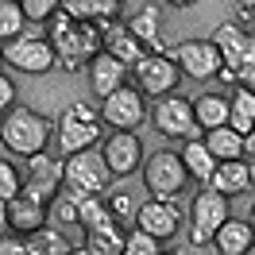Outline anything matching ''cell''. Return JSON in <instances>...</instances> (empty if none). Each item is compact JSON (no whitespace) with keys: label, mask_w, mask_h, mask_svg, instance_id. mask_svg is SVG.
Returning <instances> with one entry per match:
<instances>
[{"label":"cell","mask_w":255,"mask_h":255,"mask_svg":"<svg viewBox=\"0 0 255 255\" xmlns=\"http://www.w3.org/2000/svg\"><path fill=\"white\" fill-rule=\"evenodd\" d=\"M162 4H170V8H193L197 0H162Z\"/></svg>","instance_id":"cell-38"},{"label":"cell","mask_w":255,"mask_h":255,"mask_svg":"<svg viewBox=\"0 0 255 255\" xmlns=\"http://www.w3.org/2000/svg\"><path fill=\"white\" fill-rule=\"evenodd\" d=\"M70 252H74V244L50 224H43L39 232L27 236V255H70Z\"/></svg>","instance_id":"cell-26"},{"label":"cell","mask_w":255,"mask_h":255,"mask_svg":"<svg viewBox=\"0 0 255 255\" xmlns=\"http://www.w3.org/2000/svg\"><path fill=\"white\" fill-rule=\"evenodd\" d=\"M209 186L221 190V193H228V197H240V193H248L255 186V166H248L244 159H224L221 166L213 170Z\"/></svg>","instance_id":"cell-20"},{"label":"cell","mask_w":255,"mask_h":255,"mask_svg":"<svg viewBox=\"0 0 255 255\" xmlns=\"http://www.w3.org/2000/svg\"><path fill=\"white\" fill-rule=\"evenodd\" d=\"M151 124L162 139H190V135H201L197 128V112H193V101L178 93H166V97H155L151 105Z\"/></svg>","instance_id":"cell-8"},{"label":"cell","mask_w":255,"mask_h":255,"mask_svg":"<svg viewBox=\"0 0 255 255\" xmlns=\"http://www.w3.org/2000/svg\"><path fill=\"white\" fill-rule=\"evenodd\" d=\"M236 8L240 12H255V0H236Z\"/></svg>","instance_id":"cell-39"},{"label":"cell","mask_w":255,"mask_h":255,"mask_svg":"<svg viewBox=\"0 0 255 255\" xmlns=\"http://www.w3.org/2000/svg\"><path fill=\"white\" fill-rule=\"evenodd\" d=\"M31 23H50V16L62 8V0H19Z\"/></svg>","instance_id":"cell-33"},{"label":"cell","mask_w":255,"mask_h":255,"mask_svg":"<svg viewBox=\"0 0 255 255\" xmlns=\"http://www.w3.org/2000/svg\"><path fill=\"white\" fill-rule=\"evenodd\" d=\"M182 162H186V170H190V178H197L201 186H209V178H213V170L221 166V159L209 151L205 135H190V139H182Z\"/></svg>","instance_id":"cell-22"},{"label":"cell","mask_w":255,"mask_h":255,"mask_svg":"<svg viewBox=\"0 0 255 255\" xmlns=\"http://www.w3.org/2000/svg\"><path fill=\"white\" fill-rule=\"evenodd\" d=\"M120 8L124 4H116V0H62V12H70L74 19H112L120 16Z\"/></svg>","instance_id":"cell-28"},{"label":"cell","mask_w":255,"mask_h":255,"mask_svg":"<svg viewBox=\"0 0 255 255\" xmlns=\"http://www.w3.org/2000/svg\"><path fill=\"white\" fill-rule=\"evenodd\" d=\"M101 120H105L112 131H139V128L151 120L147 93L135 85V81H124L116 93H109L101 101Z\"/></svg>","instance_id":"cell-4"},{"label":"cell","mask_w":255,"mask_h":255,"mask_svg":"<svg viewBox=\"0 0 255 255\" xmlns=\"http://www.w3.org/2000/svg\"><path fill=\"white\" fill-rule=\"evenodd\" d=\"M47 35L54 50H58V66L66 74H78V70H89L97 54L105 50V35H101V23L97 19H74L70 12H54L47 23Z\"/></svg>","instance_id":"cell-1"},{"label":"cell","mask_w":255,"mask_h":255,"mask_svg":"<svg viewBox=\"0 0 255 255\" xmlns=\"http://www.w3.org/2000/svg\"><path fill=\"white\" fill-rule=\"evenodd\" d=\"M89 89L97 93V101H105L109 93H116L124 81H131V66L124 62V58H116V54H109V50H101L93 62H89Z\"/></svg>","instance_id":"cell-16"},{"label":"cell","mask_w":255,"mask_h":255,"mask_svg":"<svg viewBox=\"0 0 255 255\" xmlns=\"http://www.w3.org/2000/svg\"><path fill=\"white\" fill-rule=\"evenodd\" d=\"M193 112H197V128H201V131L224 128V124H228V112H232V97L201 93L197 101H193Z\"/></svg>","instance_id":"cell-24"},{"label":"cell","mask_w":255,"mask_h":255,"mask_svg":"<svg viewBox=\"0 0 255 255\" xmlns=\"http://www.w3.org/2000/svg\"><path fill=\"white\" fill-rule=\"evenodd\" d=\"M31 170H27V186H23V193H31V197H39V201H54L58 193L66 190V155H50V151H39V155H31Z\"/></svg>","instance_id":"cell-12"},{"label":"cell","mask_w":255,"mask_h":255,"mask_svg":"<svg viewBox=\"0 0 255 255\" xmlns=\"http://www.w3.org/2000/svg\"><path fill=\"white\" fill-rule=\"evenodd\" d=\"M244 139H248V155H255V128L248 131V135H244Z\"/></svg>","instance_id":"cell-40"},{"label":"cell","mask_w":255,"mask_h":255,"mask_svg":"<svg viewBox=\"0 0 255 255\" xmlns=\"http://www.w3.org/2000/svg\"><path fill=\"white\" fill-rule=\"evenodd\" d=\"M50 221V205L31 193H16L12 201H4V228L16 236H31Z\"/></svg>","instance_id":"cell-15"},{"label":"cell","mask_w":255,"mask_h":255,"mask_svg":"<svg viewBox=\"0 0 255 255\" xmlns=\"http://www.w3.org/2000/svg\"><path fill=\"white\" fill-rule=\"evenodd\" d=\"M101 131H105L101 109L85 105V101H74V105L58 116V124H54V139H58V151H62V155H74V151L97 147V143H101Z\"/></svg>","instance_id":"cell-3"},{"label":"cell","mask_w":255,"mask_h":255,"mask_svg":"<svg viewBox=\"0 0 255 255\" xmlns=\"http://www.w3.org/2000/svg\"><path fill=\"white\" fill-rule=\"evenodd\" d=\"M236 74H240V85H252V89H255V50L244 54V62L236 66Z\"/></svg>","instance_id":"cell-36"},{"label":"cell","mask_w":255,"mask_h":255,"mask_svg":"<svg viewBox=\"0 0 255 255\" xmlns=\"http://www.w3.org/2000/svg\"><path fill=\"white\" fill-rule=\"evenodd\" d=\"M50 120L43 112L27 109V105H16V109L4 112V120H0V143L8 155H23V159H31L39 151H47L50 143Z\"/></svg>","instance_id":"cell-2"},{"label":"cell","mask_w":255,"mask_h":255,"mask_svg":"<svg viewBox=\"0 0 255 255\" xmlns=\"http://www.w3.org/2000/svg\"><path fill=\"white\" fill-rule=\"evenodd\" d=\"M182 221H186V209H178L174 197H147L143 205L135 209V224L159 240H174Z\"/></svg>","instance_id":"cell-13"},{"label":"cell","mask_w":255,"mask_h":255,"mask_svg":"<svg viewBox=\"0 0 255 255\" xmlns=\"http://www.w3.org/2000/svg\"><path fill=\"white\" fill-rule=\"evenodd\" d=\"M101 35H105V50H109V54H116V58H124L128 66H135V62L147 54V47L135 39V31L128 27V19H120V16L101 19Z\"/></svg>","instance_id":"cell-17"},{"label":"cell","mask_w":255,"mask_h":255,"mask_svg":"<svg viewBox=\"0 0 255 255\" xmlns=\"http://www.w3.org/2000/svg\"><path fill=\"white\" fill-rule=\"evenodd\" d=\"M252 248H255V228L252 221H240V217H228L213 236V252L217 255H248Z\"/></svg>","instance_id":"cell-19"},{"label":"cell","mask_w":255,"mask_h":255,"mask_svg":"<svg viewBox=\"0 0 255 255\" xmlns=\"http://www.w3.org/2000/svg\"><path fill=\"white\" fill-rule=\"evenodd\" d=\"M8 109H16V81L4 70V74H0V112H8Z\"/></svg>","instance_id":"cell-35"},{"label":"cell","mask_w":255,"mask_h":255,"mask_svg":"<svg viewBox=\"0 0 255 255\" xmlns=\"http://www.w3.org/2000/svg\"><path fill=\"white\" fill-rule=\"evenodd\" d=\"M228 193L213 190V186H201V190L190 197V209H186V217H190V240L197 248H205L213 244L217 236V228H221L228 217H232V209H228Z\"/></svg>","instance_id":"cell-5"},{"label":"cell","mask_w":255,"mask_h":255,"mask_svg":"<svg viewBox=\"0 0 255 255\" xmlns=\"http://www.w3.org/2000/svg\"><path fill=\"white\" fill-rule=\"evenodd\" d=\"M0 252H4V255H27V236L19 240L16 232H12V236H4V244H0Z\"/></svg>","instance_id":"cell-37"},{"label":"cell","mask_w":255,"mask_h":255,"mask_svg":"<svg viewBox=\"0 0 255 255\" xmlns=\"http://www.w3.org/2000/svg\"><path fill=\"white\" fill-rule=\"evenodd\" d=\"M4 62L8 70H19V74H50L58 66V50L50 43V35H19L12 43H4Z\"/></svg>","instance_id":"cell-9"},{"label":"cell","mask_w":255,"mask_h":255,"mask_svg":"<svg viewBox=\"0 0 255 255\" xmlns=\"http://www.w3.org/2000/svg\"><path fill=\"white\" fill-rule=\"evenodd\" d=\"M252 50H255V27H252Z\"/></svg>","instance_id":"cell-42"},{"label":"cell","mask_w":255,"mask_h":255,"mask_svg":"<svg viewBox=\"0 0 255 255\" xmlns=\"http://www.w3.org/2000/svg\"><path fill=\"white\" fill-rule=\"evenodd\" d=\"M27 12H23V4L19 0H0V39L4 43H12V39H19V35L27 31Z\"/></svg>","instance_id":"cell-29"},{"label":"cell","mask_w":255,"mask_h":255,"mask_svg":"<svg viewBox=\"0 0 255 255\" xmlns=\"http://www.w3.org/2000/svg\"><path fill=\"white\" fill-rule=\"evenodd\" d=\"M228 124L236 128V131H252L255 128V89L252 85H236V93H232V112H228Z\"/></svg>","instance_id":"cell-27"},{"label":"cell","mask_w":255,"mask_h":255,"mask_svg":"<svg viewBox=\"0 0 255 255\" xmlns=\"http://www.w3.org/2000/svg\"><path fill=\"white\" fill-rule=\"evenodd\" d=\"M248 213H252V217H248V221H252V228H255V205H252V209H248Z\"/></svg>","instance_id":"cell-41"},{"label":"cell","mask_w":255,"mask_h":255,"mask_svg":"<svg viewBox=\"0 0 255 255\" xmlns=\"http://www.w3.org/2000/svg\"><path fill=\"white\" fill-rule=\"evenodd\" d=\"M170 54L182 66V74L193 81H217V74L224 66V58H221V50H217L213 39H186V43L170 47Z\"/></svg>","instance_id":"cell-11"},{"label":"cell","mask_w":255,"mask_h":255,"mask_svg":"<svg viewBox=\"0 0 255 255\" xmlns=\"http://www.w3.org/2000/svg\"><path fill=\"white\" fill-rule=\"evenodd\" d=\"M128 27L135 31V39H139L147 50H166V43H162V8L159 4H143L135 16H128Z\"/></svg>","instance_id":"cell-23"},{"label":"cell","mask_w":255,"mask_h":255,"mask_svg":"<svg viewBox=\"0 0 255 255\" xmlns=\"http://www.w3.org/2000/svg\"><path fill=\"white\" fill-rule=\"evenodd\" d=\"M112 170L105 155L93 151V147H85V151H74V155H66V190L74 193H105L112 186Z\"/></svg>","instance_id":"cell-10"},{"label":"cell","mask_w":255,"mask_h":255,"mask_svg":"<svg viewBox=\"0 0 255 255\" xmlns=\"http://www.w3.org/2000/svg\"><path fill=\"white\" fill-rule=\"evenodd\" d=\"M213 43H217V50H221L224 66H240L244 54L252 50V27H240V23H232V19H224L221 27L213 31Z\"/></svg>","instance_id":"cell-21"},{"label":"cell","mask_w":255,"mask_h":255,"mask_svg":"<svg viewBox=\"0 0 255 255\" xmlns=\"http://www.w3.org/2000/svg\"><path fill=\"white\" fill-rule=\"evenodd\" d=\"M50 217L58 224H81V205H78V193L62 190L54 201H50Z\"/></svg>","instance_id":"cell-30"},{"label":"cell","mask_w":255,"mask_h":255,"mask_svg":"<svg viewBox=\"0 0 255 255\" xmlns=\"http://www.w3.org/2000/svg\"><path fill=\"white\" fill-rule=\"evenodd\" d=\"M135 209H139V205H135L128 193H109V213L120 224H124V221H135Z\"/></svg>","instance_id":"cell-34"},{"label":"cell","mask_w":255,"mask_h":255,"mask_svg":"<svg viewBox=\"0 0 255 255\" xmlns=\"http://www.w3.org/2000/svg\"><path fill=\"white\" fill-rule=\"evenodd\" d=\"M205 135V143L209 151L217 155V159H244L248 155V139H244V131H236L232 124H224V128H213V131H201Z\"/></svg>","instance_id":"cell-25"},{"label":"cell","mask_w":255,"mask_h":255,"mask_svg":"<svg viewBox=\"0 0 255 255\" xmlns=\"http://www.w3.org/2000/svg\"><path fill=\"white\" fill-rule=\"evenodd\" d=\"M190 182V170L178 151H155L143 159V190L147 197H178Z\"/></svg>","instance_id":"cell-7"},{"label":"cell","mask_w":255,"mask_h":255,"mask_svg":"<svg viewBox=\"0 0 255 255\" xmlns=\"http://www.w3.org/2000/svg\"><path fill=\"white\" fill-rule=\"evenodd\" d=\"M124 244H128V232L120 228L116 217H109V221L85 228V244H81L78 252H85V255H124Z\"/></svg>","instance_id":"cell-18"},{"label":"cell","mask_w":255,"mask_h":255,"mask_svg":"<svg viewBox=\"0 0 255 255\" xmlns=\"http://www.w3.org/2000/svg\"><path fill=\"white\" fill-rule=\"evenodd\" d=\"M162 252V240L159 236H151L147 228H131L128 232V244H124V255H159Z\"/></svg>","instance_id":"cell-32"},{"label":"cell","mask_w":255,"mask_h":255,"mask_svg":"<svg viewBox=\"0 0 255 255\" xmlns=\"http://www.w3.org/2000/svg\"><path fill=\"white\" fill-rule=\"evenodd\" d=\"M23 174H19L16 166H12V155L4 151V159H0V201H12L16 193H23Z\"/></svg>","instance_id":"cell-31"},{"label":"cell","mask_w":255,"mask_h":255,"mask_svg":"<svg viewBox=\"0 0 255 255\" xmlns=\"http://www.w3.org/2000/svg\"><path fill=\"white\" fill-rule=\"evenodd\" d=\"M182 66L174 62V54L170 50H147L139 62L131 66V81L143 89L147 97H166L174 93L178 85H182Z\"/></svg>","instance_id":"cell-6"},{"label":"cell","mask_w":255,"mask_h":255,"mask_svg":"<svg viewBox=\"0 0 255 255\" xmlns=\"http://www.w3.org/2000/svg\"><path fill=\"white\" fill-rule=\"evenodd\" d=\"M101 155H105V162H109V170L116 178L143 170V139H139V131H112L101 143Z\"/></svg>","instance_id":"cell-14"}]
</instances>
